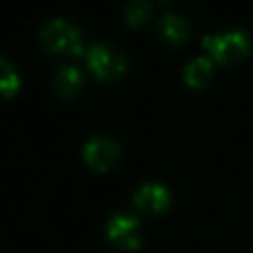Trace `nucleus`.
Listing matches in <instances>:
<instances>
[{
  "label": "nucleus",
  "instance_id": "8",
  "mask_svg": "<svg viewBox=\"0 0 253 253\" xmlns=\"http://www.w3.org/2000/svg\"><path fill=\"white\" fill-rule=\"evenodd\" d=\"M156 30L164 40L178 42L188 34V24L184 16L174 14V12H164L156 22Z\"/></svg>",
  "mask_w": 253,
  "mask_h": 253
},
{
  "label": "nucleus",
  "instance_id": "4",
  "mask_svg": "<svg viewBox=\"0 0 253 253\" xmlns=\"http://www.w3.org/2000/svg\"><path fill=\"white\" fill-rule=\"evenodd\" d=\"M107 237L119 245V247H126V249H134L140 243V233H138V219L130 213L125 211H117L113 215H109L107 219Z\"/></svg>",
  "mask_w": 253,
  "mask_h": 253
},
{
  "label": "nucleus",
  "instance_id": "11",
  "mask_svg": "<svg viewBox=\"0 0 253 253\" xmlns=\"http://www.w3.org/2000/svg\"><path fill=\"white\" fill-rule=\"evenodd\" d=\"M0 87L4 95H12V91L18 87V75L12 67V63L2 55L0 57Z\"/></svg>",
  "mask_w": 253,
  "mask_h": 253
},
{
  "label": "nucleus",
  "instance_id": "10",
  "mask_svg": "<svg viewBox=\"0 0 253 253\" xmlns=\"http://www.w3.org/2000/svg\"><path fill=\"white\" fill-rule=\"evenodd\" d=\"M148 12H150V4L146 2V0H130V2H126L125 4V8H123V14H125V20L128 22V24H138V22H142L146 16H148Z\"/></svg>",
  "mask_w": 253,
  "mask_h": 253
},
{
  "label": "nucleus",
  "instance_id": "1",
  "mask_svg": "<svg viewBox=\"0 0 253 253\" xmlns=\"http://www.w3.org/2000/svg\"><path fill=\"white\" fill-rule=\"evenodd\" d=\"M204 47L219 61H233L247 53L249 49V36L241 28L223 30L217 34H206L202 36Z\"/></svg>",
  "mask_w": 253,
  "mask_h": 253
},
{
  "label": "nucleus",
  "instance_id": "9",
  "mask_svg": "<svg viewBox=\"0 0 253 253\" xmlns=\"http://www.w3.org/2000/svg\"><path fill=\"white\" fill-rule=\"evenodd\" d=\"M211 71V57L210 55H194L192 59L186 61L184 65V81L192 87H198L202 83H206L208 75Z\"/></svg>",
  "mask_w": 253,
  "mask_h": 253
},
{
  "label": "nucleus",
  "instance_id": "3",
  "mask_svg": "<svg viewBox=\"0 0 253 253\" xmlns=\"http://www.w3.org/2000/svg\"><path fill=\"white\" fill-rule=\"evenodd\" d=\"M87 63L99 77L119 75L126 67L125 55L105 42H93L87 45Z\"/></svg>",
  "mask_w": 253,
  "mask_h": 253
},
{
  "label": "nucleus",
  "instance_id": "5",
  "mask_svg": "<svg viewBox=\"0 0 253 253\" xmlns=\"http://www.w3.org/2000/svg\"><path fill=\"white\" fill-rule=\"evenodd\" d=\"M83 158L93 168H107L119 156V142L107 134H91L83 142Z\"/></svg>",
  "mask_w": 253,
  "mask_h": 253
},
{
  "label": "nucleus",
  "instance_id": "7",
  "mask_svg": "<svg viewBox=\"0 0 253 253\" xmlns=\"http://www.w3.org/2000/svg\"><path fill=\"white\" fill-rule=\"evenodd\" d=\"M81 69L73 63H59L53 71V85L61 95H71L81 87Z\"/></svg>",
  "mask_w": 253,
  "mask_h": 253
},
{
  "label": "nucleus",
  "instance_id": "2",
  "mask_svg": "<svg viewBox=\"0 0 253 253\" xmlns=\"http://www.w3.org/2000/svg\"><path fill=\"white\" fill-rule=\"evenodd\" d=\"M40 38L51 49L69 51V53H79L81 51L79 30L69 20H65L61 16H51L49 20H45L40 28Z\"/></svg>",
  "mask_w": 253,
  "mask_h": 253
},
{
  "label": "nucleus",
  "instance_id": "6",
  "mask_svg": "<svg viewBox=\"0 0 253 253\" xmlns=\"http://www.w3.org/2000/svg\"><path fill=\"white\" fill-rule=\"evenodd\" d=\"M132 200L138 208H142L146 211H160L168 204V190L162 182L148 180V182H142L134 190Z\"/></svg>",
  "mask_w": 253,
  "mask_h": 253
}]
</instances>
